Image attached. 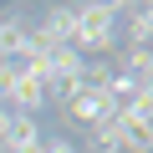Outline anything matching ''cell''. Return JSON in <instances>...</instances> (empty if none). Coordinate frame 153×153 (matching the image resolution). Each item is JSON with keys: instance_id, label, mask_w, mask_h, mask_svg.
Here are the masks:
<instances>
[{"instance_id": "8", "label": "cell", "mask_w": 153, "mask_h": 153, "mask_svg": "<svg viewBox=\"0 0 153 153\" xmlns=\"http://www.w3.org/2000/svg\"><path fill=\"white\" fill-rule=\"evenodd\" d=\"M123 71H128V76H138V82H148V71H153V51H148V46H128Z\"/></svg>"}, {"instance_id": "6", "label": "cell", "mask_w": 153, "mask_h": 153, "mask_svg": "<svg viewBox=\"0 0 153 153\" xmlns=\"http://www.w3.org/2000/svg\"><path fill=\"white\" fill-rule=\"evenodd\" d=\"M41 36H46L51 46H71V36H76V5L51 10V16H46V26H41Z\"/></svg>"}, {"instance_id": "11", "label": "cell", "mask_w": 153, "mask_h": 153, "mask_svg": "<svg viewBox=\"0 0 153 153\" xmlns=\"http://www.w3.org/2000/svg\"><path fill=\"white\" fill-rule=\"evenodd\" d=\"M5 123H10V112H5V107H0V133H5Z\"/></svg>"}, {"instance_id": "1", "label": "cell", "mask_w": 153, "mask_h": 153, "mask_svg": "<svg viewBox=\"0 0 153 153\" xmlns=\"http://www.w3.org/2000/svg\"><path fill=\"white\" fill-rule=\"evenodd\" d=\"M112 16L117 5H76V36H71V51L76 56H97L112 46Z\"/></svg>"}, {"instance_id": "10", "label": "cell", "mask_w": 153, "mask_h": 153, "mask_svg": "<svg viewBox=\"0 0 153 153\" xmlns=\"http://www.w3.org/2000/svg\"><path fill=\"white\" fill-rule=\"evenodd\" d=\"M41 153H76V148H71L66 138H56V143H41Z\"/></svg>"}, {"instance_id": "9", "label": "cell", "mask_w": 153, "mask_h": 153, "mask_svg": "<svg viewBox=\"0 0 153 153\" xmlns=\"http://www.w3.org/2000/svg\"><path fill=\"white\" fill-rule=\"evenodd\" d=\"M92 153H123V143H117L112 123H97V128H92Z\"/></svg>"}, {"instance_id": "7", "label": "cell", "mask_w": 153, "mask_h": 153, "mask_svg": "<svg viewBox=\"0 0 153 153\" xmlns=\"http://www.w3.org/2000/svg\"><path fill=\"white\" fill-rule=\"evenodd\" d=\"M148 36H153V10L148 5H133L128 10V41L133 46H148Z\"/></svg>"}, {"instance_id": "5", "label": "cell", "mask_w": 153, "mask_h": 153, "mask_svg": "<svg viewBox=\"0 0 153 153\" xmlns=\"http://www.w3.org/2000/svg\"><path fill=\"white\" fill-rule=\"evenodd\" d=\"M26 46H31V31L21 26V21H0V61H21L26 56Z\"/></svg>"}, {"instance_id": "3", "label": "cell", "mask_w": 153, "mask_h": 153, "mask_svg": "<svg viewBox=\"0 0 153 153\" xmlns=\"http://www.w3.org/2000/svg\"><path fill=\"white\" fill-rule=\"evenodd\" d=\"M107 112H112V102H107L102 92H92V87H82L76 97H66V117H71V123L97 128V123H107Z\"/></svg>"}, {"instance_id": "2", "label": "cell", "mask_w": 153, "mask_h": 153, "mask_svg": "<svg viewBox=\"0 0 153 153\" xmlns=\"http://www.w3.org/2000/svg\"><path fill=\"white\" fill-rule=\"evenodd\" d=\"M0 97H10V102H16V112L36 117V107L46 102V87H41V76H31L26 66H16V71H10V82H5V92H0Z\"/></svg>"}, {"instance_id": "4", "label": "cell", "mask_w": 153, "mask_h": 153, "mask_svg": "<svg viewBox=\"0 0 153 153\" xmlns=\"http://www.w3.org/2000/svg\"><path fill=\"white\" fill-rule=\"evenodd\" d=\"M0 143H5V153H26V148H36V143H41V128H36V117H26V112H10L5 133H0Z\"/></svg>"}]
</instances>
